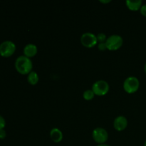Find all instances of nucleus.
I'll use <instances>...</instances> for the list:
<instances>
[{"instance_id": "obj_1", "label": "nucleus", "mask_w": 146, "mask_h": 146, "mask_svg": "<svg viewBox=\"0 0 146 146\" xmlns=\"http://www.w3.org/2000/svg\"><path fill=\"white\" fill-rule=\"evenodd\" d=\"M15 68L19 74L22 75L29 74L32 71L33 63L31 58L25 56H20L15 61Z\"/></svg>"}, {"instance_id": "obj_2", "label": "nucleus", "mask_w": 146, "mask_h": 146, "mask_svg": "<svg viewBox=\"0 0 146 146\" xmlns=\"http://www.w3.org/2000/svg\"><path fill=\"white\" fill-rule=\"evenodd\" d=\"M140 81L135 76H129L124 81L123 89L128 94H134L138 90Z\"/></svg>"}, {"instance_id": "obj_3", "label": "nucleus", "mask_w": 146, "mask_h": 146, "mask_svg": "<svg viewBox=\"0 0 146 146\" xmlns=\"http://www.w3.org/2000/svg\"><path fill=\"white\" fill-rule=\"evenodd\" d=\"M123 44V39L122 36L118 34H113L108 37L106 41L107 48L111 51H115L121 48Z\"/></svg>"}, {"instance_id": "obj_4", "label": "nucleus", "mask_w": 146, "mask_h": 146, "mask_svg": "<svg viewBox=\"0 0 146 146\" xmlns=\"http://www.w3.org/2000/svg\"><path fill=\"white\" fill-rule=\"evenodd\" d=\"M16 45L11 41H4L0 44V55L3 57H9L14 54Z\"/></svg>"}, {"instance_id": "obj_5", "label": "nucleus", "mask_w": 146, "mask_h": 146, "mask_svg": "<svg viewBox=\"0 0 146 146\" xmlns=\"http://www.w3.org/2000/svg\"><path fill=\"white\" fill-rule=\"evenodd\" d=\"M92 91L95 95L104 96L109 91V84L104 80H98L93 84Z\"/></svg>"}, {"instance_id": "obj_6", "label": "nucleus", "mask_w": 146, "mask_h": 146, "mask_svg": "<svg viewBox=\"0 0 146 146\" xmlns=\"http://www.w3.org/2000/svg\"><path fill=\"white\" fill-rule=\"evenodd\" d=\"M92 137L94 141L96 142L98 145L105 144V143L108 139V133L106 129L98 127L93 131Z\"/></svg>"}, {"instance_id": "obj_7", "label": "nucleus", "mask_w": 146, "mask_h": 146, "mask_svg": "<svg viewBox=\"0 0 146 146\" xmlns=\"http://www.w3.org/2000/svg\"><path fill=\"white\" fill-rule=\"evenodd\" d=\"M81 42L83 46L87 48H92L98 43L96 36L91 32H86L81 37Z\"/></svg>"}, {"instance_id": "obj_8", "label": "nucleus", "mask_w": 146, "mask_h": 146, "mask_svg": "<svg viewBox=\"0 0 146 146\" xmlns=\"http://www.w3.org/2000/svg\"><path fill=\"white\" fill-rule=\"evenodd\" d=\"M128 125V120L123 115L116 117L113 121V127L116 131H122L126 128Z\"/></svg>"}, {"instance_id": "obj_9", "label": "nucleus", "mask_w": 146, "mask_h": 146, "mask_svg": "<svg viewBox=\"0 0 146 146\" xmlns=\"http://www.w3.org/2000/svg\"><path fill=\"white\" fill-rule=\"evenodd\" d=\"M37 51H38L37 46L34 44H27L24 48V56L30 58L36 56V54H37Z\"/></svg>"}, {"instance_id": "obj_10", "label": "nucleus", "mask_w": 146, "mask_h": 146, "mask_svg": "<svg viewBox=\"0 0 146 146\" xmlns=\"http://www.w3.org/2000/svg\"><path fill=\"white\" fill-rule=\"evenodd\" d=\"M50 137L54 143H60L63 139V133L58 128H52L50 131Z\"/></svg>"}, {"instance_id": "obj_11", "label": "nucleus", "mask_w": 146, "mask_h": 146, "mask_svg": "<svg viewBox=\"0 0 146 146\" xmlns=\"http://www.w3.org/2000/svg\"><path fill=\"white\" fill-rule=\"evenodd\" d=\"M127 7L131 11H138L141 9L143 5L142 0H127L125 1Z\"/></svg>"}, {"instance_id": "obj_12", "label": "nucleus", "mask_w": 146, "mask_h": 146, "mask_svg": "<svg viewBox=\"0 0 146 146\" xmlns=\"http://www.w3.org/2000/svg\"><path fill=\"white\" fill-rule=\"evenodd\" d=\"M27 81H28V82L31 85H36V84L38 82V81H39V77H38V74H37L36 71H31V72L28 74Z\"/></svg>"}, {"instance_id": "obj_13", "label": "nucleus", "mask_w": 146, "mask_h": 146, "mask_svg": "<svg viewBox=\"0 0 146 146\" xmlns=\"http://www.w3.org/2000/svg\"><path fill=\"white\" fill-rule=\"evenodd\" d=\"M95 96V94H94V91H92V89H88L86 91H85L83 94V97L85 100L86 101H90V100H92L93 98Z\"/></svg>"}, {"instance_id": "obj_14", "label": "nucleus", "mask_w": 146, "mask_h": 146, "mask_svg": "<svg viewBox=\"0 0 146 146\" xmlns=\"http://www.w3.org/2000/svg\"><path fill=\"white\" fill-rule=\"evenodd\" d=\"M96 37L97 40H98V41H99V43L106 42V41L107 39L106 35L104 33H99V34H97Z\"/></svg>"}, {"instance_id": "obj_15", "label": "nucleus", "mask_w": 146, "mask_h": 146, "mask_svg": "<svg viewBox=\"0 0 146 146\" xmlns=\"http://www.w3.org/2000/svg\"><path fill=\"white\" fill-rule=\"evenodd\" d=\"M98 49L101 51H105L106 49H107V46H106V42L99 43L98 45Z\"/></svg>"}, {"instance_id": "obj_16", "label": "nucleus", "mask_w": 146, "mask_h": 146, "mask_svg": "<svg viewBox=\"0 0 146 146\" xmlns=\"http://www.w3.org/2000/svg\"><path fill=\"white\" fill-rule=\"evenodd\" d=\"M5 125H6L5 119L4 118V117L0 115V130L4 129V128L5 127Z\"/></svg>"}, {"instance_id": "obj_17", "label": "nucleus", "mask_w": 146, "mask_h": 146, "mask_svg": "<svg viewBox=\"0 0 146 146\" xmlns=\"http://www.w3.org/2000/svg\"><path fill=\"white\" fill-rule=\"evenodd\" d=\"M140 11H141V13L142 15H143L144 17H146V4H143Z\"/></svg>"}, {"instance_id": "obj_18", "label": "nucleus", "mask_w": 146, "mask_h": 146, "mask_svg": "<svg viewBox=\"0 0 146 146\" xmlns=\"http://www.w3.org/2000/svg\"><path fill=\"white\" fill-rule=\"evenodd\" d=\"M6 136H7V133H6L5 130H0V139H4L6 138Z\"/></svg>"}, {"instance_id": "obj_19", "label": "nucleus", "mask_w": 146, "mask_h": 146, "mask_svg": "<svg viewBox=\"0 0 146 146\" xmlns=\"http://www.w3.org/2000/svg\"><path fill=\"white\" fill-rule=\"evenodd\" d=\"M100 2H101V3H108V2H111V0H106V1H104V0H100Z\"/></svg>"}, {"instance_id": "obj_20", "label": "nucleus", "mask_w": 146, "mask_h": 146, "mask_svg": "<svg viewBox=\"0 0 146 146\" xmlns=\"http://www.w3.org/2000/svg\"><path fill=\"white\" fill-rule=\"evenodd\" d=\"M97 146H111L109 145H107V144H101V145H98Z\"/></svg>"}, {"instance_id": "obj_21", "label": "nucleus", "mask_w": 146, "mask_h": 146, "mask_svg": "<svg viewBox=\"0 0 146 146\" xmlns=\"http://www.w3.org/2000/svg\"><path fill=\"white\" fill-rule=\"evenodd\" d=\"M144 71H145V73L146 74V63L145 64V66H144Z\"/></svg>"}, {"instance_id": "obj_22", "label": "nucleus", "mask_w": 146, "mask_h": 146, "mask_svg": "<svg viewBox=\"0 0 146 146\" xmlns=\"http://www.w3.org/2000/svg\"><path fill=\"white\" fill-rule=\"evenodd\" d=\"M144 146H146V140H145V143H144Z\"/></svg>"}]
</instances>
